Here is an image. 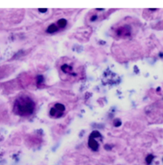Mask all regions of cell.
I'll use <instances>...</instances> for the list:
<instances>
[{"label": "cell", "instance_id": "cell-1", "mask_svg": "<svg viewBox=\"0 0 163 165\" xmlns=\"http://www.w3.org/2000/svg\"><path fill=\"white\" fill-rule=\"evenodd\" d=\"M34 102L28 97H21L15 102L14 110L15 113L21 116L31 115L34 110Z\"/></svg>", "mask_w": 163, "mask_h": 165}, {"label": "cell", "instance_id": "cell-2", "mask_svg": "<svg viewBox=\"0 0 163 165\" xmlns=\"http://www.w3.org/2000/svg\"><path fill=\"white\" fill-rule=\"evenodd\" d=\"M101 138V134L99 133L97 130H94L93 131L89 138V141H88V145L90 147V149L92 150L93 151H97L99 149V147H100V145H99L98 142L96 141V138Z\"/></svg>", "mask_w": 163, "mask_h": 165}, {"label": "cell", "instance_id": "cell-3", "mask_svg": "<svg viewBox=\"0 0 163 165\" xmlns=\"http://www.w3.org/2000/svg\"><path fill=\"white\" fill-rule=\"evenodd\" d=\"M129 31L126 28H120L117 31V34L119 36H127L129 35Z\"/></svg>", "mask_w": 163, "mask_h": 165}, {"label": "cell", "instance_id": "cell-4", "mask_svg": "<svg viewBox=\"0 0 163 165\" xmlns=\"http://www.w3.org/2000/svg\"><path fill=\"white\" fill-rule=\"evenodd\" d=\"M61 69L65 73H72V72L73 71L72 67L66 65V64L62 65L61 67Z\"/></svg>", "mask_w": 163, "mask_h": 165}, {"label": "cell", "instance_id": "cell-5", "mask_svg": "<svg viewBox=\"0 0 163 165\" xmlns=\"http://www.w3.org/2000/svg\"><path fill=\"white\" fill-rule=\"evenodd\" d=\"M57 30H58V28H57V26L56 25H51L47 28V30H46V31H47L49 33H54V32L57 31Z\"/></svg>", "mask_w": 163, "mask_h": 165}, {"label": "cell", "instance_id": "cell-6", "mask_svg": "<svg viewBox=\"0 0 163 165\" xmlns=\"http://www.w3.org/2000/svg\"><path fill=\"white\" fill-rule=\"evenodd\" d=\"M55 109L58 111L59 112H61V113H62L65 110V106H64L63 104H59V103H57L55 105Z\"/></svg>", "mask_w": 163, "mask_h": 165}, {"label": "cell", "instance_id": "cell-7", "mask_svg": "<svg viewBox=\"0 0 163 165\" xmlns=\"http://www.w3.org/2000/svg\"><path fill=\"white\" fill-rule=\"evenodd\" d=\"M66 24H67V21L65 19H61L58 21V22H57V25L60 28L65 27Z\"/></svg>", "mask_w": 163, "mask_h": 165}, {"label": "cell", "instance_id": "cell-8", "mask_svg": "<svg viewBox=\"0 0 163 165\" xmlns=\"http://www.w3.org/2000/svg\"><path fill=\"white\" fill-rule=\"evenodd\" d=\"M154 158V156L152 154H149L147 157H146V162L147 163V164H150L152 163L153 159Z\"/></svg>", "mask_w": 163, "mask_h": 165}, {"label": "cell", "instance_id": "cell-9", "mask_svg": "<svg viewBox=\"0 0 163 165\" xmlns=\"http://www.w3.org/2000/svg\"><path fill=\"white\" fill-rule=\"evenodd\" d=\"M120 124H121V122H120V121L119 120H116L114 122V125H115V126H117V127L120 126Z\"/></svg>", "mask_w": 163, "mask_h": 165}, {"label": "cell", "instance_id": "cell-10", "mask_svg": "<svg viewBox=\"0 0 163 165\" xmlns=\"http://www.w3.org/2000/svg\"><path fill=\"white\" fill-rule=\"evenodd\" d=\"M38 10L40 11V12H42V13H45L46 12V11H47V9L46 8H39Z\"/></svg>", "mask_w": 163, "mask_h": 165}]
</instances>
